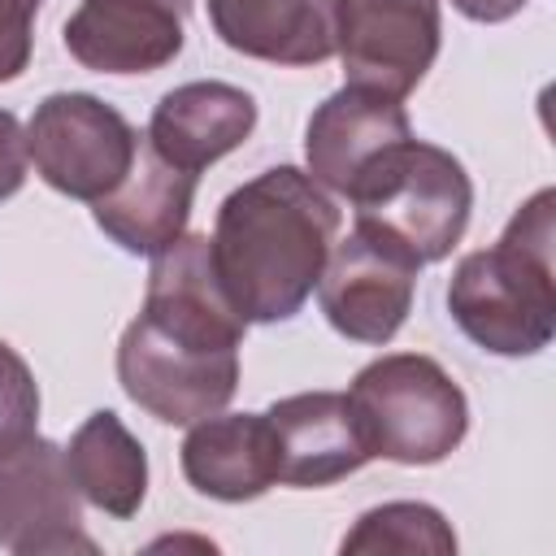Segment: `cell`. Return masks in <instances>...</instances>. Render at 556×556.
I'll return each mask as SVG.
<instances>
[{
  "label": "cell",
  "mask_w": 556,
  "mask_h": 556,
  "mask_svg": "<svg viewBox=\"0 0 556 556\" xmlns=\"http://www.w3.org/2000/svg\"><path fill=\"white\" fill-rule=\"evenodd\" d=\"M248 321L222 291L208 235H178L152 256L139 317L117 343V382L165 426L222 413L239 391Z\"/></svg>",
  "instance_id": "obj_1"
},
{
  "label": "cell",
  "mask_w": 556,
  "mask_h": 556,
  "mask_svg": "<svg viewBox=\"0 0 556 556\" xmlns=\"http://www.w3.org/2000/svg\"><path fill=\"white\" fill-rule=\"evenodd\" d=\"M339 204L308 169L274 165L239 182L213 222V269L243 321H291L317 291L339 235Z\"/></svg>",
  "instance_id": "obj_2"
},
{
  "label": "cell",
  "mask_w": 556,
  "mask_h": 556,
  "mask_svg": "<svg viewBox=\"0 0 556 556\" xmlns=\"http://www.w3.org/2000/svg\"><path fill=\"white\" fill-rule=\"evenodd\" d=\"M556 191L539 187L491 248L465 252L447 278V313L491 356H534L556 334Z\"/></svg>",
  "instance_id": "obj_3"
},
{
  "label": "cell",
  "mask_w": 556,
  "mask_h": 556,
  "mask_svg": "<svg viewBox=\"0 0 556 556\" xmlns=\"http://www.w3.org/2000/svg\"><path fill=\"white\" fill-rule=\"evenodd\" d=\"M356 226L378 230L395 248H404L417 265H434L452 256L469 226L473 182L439 143L400 139L382 148L348 187Z\"/></svg>",
  "instance_id": "obj_4"
},
{
  "label": "cell",
  "mask_w": 556,
  "mask_h": 556,
  "mask_svg": "<svg viewBox=\"0 0 556 556\" xmlns=\"http://www.w3.org/2000/svg\"><path fill=\"white\" fill-rule=\"evenodd\" d=\"M369 456L395 465H439L469 434L460 382L426 352H382L343 391Z\"/></svg>",
  "instance_id": "obj_5"
},
{
  "label": "cell",
  "mask_w": 556,
  "mask_h": 556,
  "mask_svg": "<svg viewBox=\"0 0 556 556\" xmlns=\"http://www.w3.org/2000/svg\"><path fill=\"white\" fill-rule=\"evenodd\" d=\"M143 135L91 91H52L26 122L35 174L70 200H104L135 165Z\"/></svg>",
  "instance_id": "obj_6"
},
{
  "label": "cell",
  "mask_w": 556,
  "mask_h": 556,
  "mask_svg": "<svg viewBox=\"0 0 556 556\" xmlns=\"http://www.w3.org/2000/svg\"><path fill=\"white\" fill-rule=\"evenodd\" d=\"M417 269L421 265L404 248L369 226H352V235L339 239L326 256V269L317 278V304L343 339L382 348L413 313Z\"/></svg>",
  "instance_id": "obj_7"
},
{
  "label": "cell",
  "mask_w": 556,
  "mask_h": 556,
  "mask_svg": "<svg viewBox=\"0 0 556 556\" xmlns=\"http://www.w3.org/2000/svg\"><path fill=\"white\" fill-rule=\"evenodd\" d=\"M0 547L13 556L96 552L83 530V495L65 469V447L43 434L0 456Z\"/></svg>",
  "instance_id": "obj_8"
},
{
  "label": "cell",
  "mask_w": 556,
  "mask_h": 556,
  "mask_svg": "<svg viewBox=\"0 0 556 556\" xmlns=\"http://www.w3.org/2000/svg\"><path fill=\"white\" fill-rule=\"evenodd\" d=\"M443 39L439 0H343L339 61L352 87L404 100L434 65Z\"/></svg>",
  "instance_id": "obj_9"
},
{
  "label": "cell",
  "mask_w": 556,
  "mask_h": 556,
  "mask_svg": "<svg viewBox=\"0 0 556 556\" xmlns=\"http://www.w3.org/2000/svg\"><path fill=\"white\" fill-rule=\"evenodd\" d=\"M191 0H83L65 26V52L91 74H152L182 52Z\"/></svg>",
  "instance_id": "obj_10"
},
{
  "label": "cell",
  "mask_w": 556,
  "mask_h": 556,
  "mask_svg": "<svg viewBox=\"0 0 556 556\" xmlns=\"http://www.w3.org/2000/svg\"><path fill=\"white\" fill-rule=\"evenodd\" d=\"M408 109L374 87H352L343 83L334 96H326L308 126H304V161L308 178L321 182L326 191L348 195L352 178L391 143L408 139Z\"/></svg>",
  "instance_id": "obj_11"
},
{
  "label": "cell",
  "mask_w": 556,
  "mask_h": 556,
  "mask_svg": "<svg viewBox=\"0 0 556 556\" xmlns=\"http://www.w3.org/2000/svg\"><path fill=\"white\" fill-rule=\"evenodd\" d=\"M252 130H256V100L243 87L222 78H195L156 100L143 135L161 161L200 178V169L243 148Z\"/></svg>",
  "instance_id": "obj_12"
},
{
  "label": "cell",
  "mask_w": 556,
  "mask_h": 556,
  "mask_svg": "<svg viewBox=\"0 0 556 556\" xmlns=\"http://www.w3.org/2000/svg\"><path fill=\"white\" fill-rule=\"evenodd\" d=\"M265 417L278 443V482L287 486H330L374 460L343 391H295L274 400Z\"/></svg>",
  "instance_id": "obj_13"
},
{
  "label": "cell",
  "mask_w": 556,
  "mask_h": 556,
  "mask_svg": "<svg viewBox=\"0 0 556 556\" xmlns=\"http://www.w3.org/2000/svg\"><path fill=\"white\" fill-rule=\"evenodd\" d=\"M343 0H208L213 35L252 61L321 65L339 52Z\"/></svg>",
  "instance_id": "obj_14"
},
{
  "label": "cell",
  "mask_w": 556,
  "mask_h": 556,
  "mask_svg": "<svg viewBox=\"0 0 556 556\" xmlns=\"http://www.w3.org/2000/svg\"><path fill=\"white\" fill-rule=\"evenodd\" d=\"M182 478L222 504H243L278 482V443L265 413H213L191 421L178 447Z\"/></svg>",
  "instance_id": "obj_15"
},
{
  "label": "cell",
  "mask_w": 556,
  "mask_h": 556,
  "mask_svg": "<svg viewBox=\"0 0 556 556\" xmlns=\"http://www.w3.org/2000/svg\"><path fill=\"white\" fill-rule=\"evenodd\" d=\"M195 182H200L195 174L161 161L143 135L130 174L104 200L91 204V217L122 252L156 256L187 230V217L195 204Z\"/></svg>",
  "instance_id": "obj_16"
},
{
  "label": "cell",
  "mask_w": 556,
  "mask_h": 556,
  "mask_svg": "<svg viewBox=\"0 0 556 556\" xmlns=\"http://www.w3.org/2000/svg\"><path fill=\"white\" fill-rule=\"evenodd\" d=\"M65 469L78 495L117 521L135 517L148 495V452L113 408H96L70 434Z\"/></svg>",
  "instance_id": "obj_17"
},
{
  "label": "cell",
  "mask_w": 556,
  "mask_h": 556,
  "mask_svg": "<svg viewBox=\"0 0 556 556\" xmlns=\"http://www.w3.org/2000/svg\"><path fill=\"white\" fill-rule=\"evenodd\" d=\"M339 552L356 556V552H400V556H413V552H430V556H452L456 552V534L447 526V517L434 508V504H421V500H391V504H378L369 513L356 517V526L343 534Z\"/></svg>",
  "instance_id": "obj_18"
},
{
  "label": "cell",
  "mask_w": 556,
  "mask_h": 556,
  "mask_svg": "<svg viewBox=\"0 0 556 556\" xmlns=\"http://www.w3.org/2000/svg\"><path fill=\"white\" fill-rule=\"evenodd\" d=\"M39 430V382L22 352L0 339V456L17 452Z\"/></svg>",
  "instance_id": "obj_19"
},
{
  "label": "cell",
  "mask_w": 556,
  "mask_h": 556,
  "mask_svg": "<svg viewBox=\"0 0 556 556\" xmlns=\"http://www.w3.org/2000/svg\"><path fill=\"white\" fill-rule=\"evenodd\" d=\"M43 0H0V83L26 74L35 52V13Z\"/></svg>",
  "instance_id": "obj_20"
},
{
  "label": "cell",
  "mask_w": 556,
  "mask_h": 556,
  "mask_svg": "<svg viewBox=\"0 0 556 556\" xmlns=\"http://www.w3.org/2000/svg\"><path fill=\"white\" fill-rule=\"evenodd\" d=\"M26 165H30V152H26V126L17 122V113L0 109V204L13 200L26 182Z\"/></svg>",
  "instance_id": "obj_21"
},
{
  "label": "cell",
  "mask_w": 556,
  "mask_h": 556,
  "mask_svg": "<svg viewBox=\"0 0 556 556\" xmlns=\"http://www.w3.org/2000/svg\"><path fill=\"white\" fill-rule=\"evenodd\" d=\"M456 13H465L469 22H482V26H495V22H508L526 9V0H452Z\"/></svg>",
  "instance_id": "obj_22"
}]
</instances>
